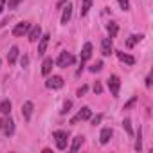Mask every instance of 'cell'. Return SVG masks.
<instances>
[{
	"instance_id": "1",
	"label": "cell",
	"mask_w": 153,
	"mask_h": 153,
	"mask_svg": "<svg viewBox=\"0 0 153 153\" xmlns=\"http://www.w3.org/2000/svg\"><path fill=\"white\" fill-rule=\"evenodd\" d=\"M0 130H2V133L6 137H9V135L15 133V123H13V119L9 115H6V117L0 119Z\"/></svg>"
},
{
	"instance_id": "2",
	"label": "cell",
	"mask_w": 153,
	"mask_h": 153,
	"mask_svg": "<svg viewBox=\"0 0 153 153\" xmlns=\"http://www.w3.org/2000/svg\"><path fill=\"white\" fill-rule=\"evenodd\" d=\"M52 137L56 139V148L58 149H65L67 148V140H68V133L63 131V130H56L52 133Z\"/></svg>"
},
{
	"instance_id": "3",
	"label": "cell",
	"mask_w": 153,
	"mask_h": 153,
	"mask_svg": "<svg viewBox=\"0 0 153 153\" xmlns=\"http://www.w3.org/2000/svg\"><path fill=\"white\" fill-rule=\"evenodd\" d=\"M90 117H92V110H90L88 106H83V108L78 112V115L70 119V124H78L79 121H88Z\"/></svg>"
},
{
	"instance_id": "4",
	"label": "cell",
	"mask_w": 153,
	"mask_h": 153,
	"mask_svg": "<svg viewBox=\"0 0 153 153\" xmlns=\"http://www.w3.org/2000/svg\"><path fill=\"white\" fill-rule=\"evenodd\" d=\"M72 61H74V56H72L70 52L63 51V52H59V56H58V59H56V65L61 67V68H65V67H68Z\"/></svg>"
},
{
	"instance_id": "5",
	"label": "cell",
	"mask_w": 153,
	"mask_h": 153,
	"mask_svg": "<svg viewBox=\"0 0 153 153\" xmlns=\"http://www.w3.org/2000/svg\"><path fill=\"white\" fill-rule=\"evenodd\" d=\"M108 88H110V92H112V96H114V97H117V96H119L121 79L117 78V76H110V78H108Z\"/></svg>"
},
{
	"instance_id": "6",
	"label": "cell",
	"mask_w": 153,
	"mask_h": 153,
	"mask_svg": "<svg viewBox=\"0 0 153 153\" xmlns=\"http://www.w3.org/2000/svg\"><path fill=\"white\" fill-rule=\"evenodd\" d=\"M29 29H31V24H29V22H22V24H16V25H15V29H13V36L20 38V36L27 34V33H29Z\"/></svg>"
},
{
	"instance_id": "7",
	"label": "cell",
	"mask_w": 153,
	"mask_h": 153,
	"mask_svg": "<svg viewBox=\"0 0 153 153\" xmlns=\"http://www.w3.org/2000/svg\"><path fill=\"white\" fill-rule=\"evenodd\" d=\"M47 88H52V90H58V88H61L63 87V78L61 76H52V78H49L47 79Z\"/></svg>"
},
{
	"instance_id": "8",
	"label": "cell",
	"mask_w": 153,
	"mask_h": 153,
	"mask_svg": "<svg viewBox=\"0 0 153 153\" xmlns=\"http://www.w3.org/2000/svg\"><path fill=\"white\" fill-rule=\"evenodd\" d=\"M40 36H42V27L40 25H34V27H31L29 29V33H27V38H29V42H38L40 40Z\"/></svg>"
},
{
	"instance_id": "9",
	"label": "cell",
	"mask_w": 153,
	"mask_h": 153,
	"mask_svg": "<svg viewBox=\"0 0 153 153\" xmlns=\"http://www.w3.org/2000/svg\"><path fill=\"white\" fill-rule=\"evenodd\" d=\"M33 110H34V105H33L31 101H25V103L22 105V115H24V119H25V121H29V119H31Z\"/></svg>"
},
{
	"instance_id": "10",
	"label": "cell",
	"mask_w": 153,
	"mask_h": 153,
	"mask_svg": "<svg viewBox=\"0 0 153 153\" xmlns=\"http://www.w3.org/2000/svg\"><path fill=\"white\" fill-rule=\"evenodd\" d=\"M101 54L103 56H110L112 54V38H103V42H101Z\"/></svg>"
},
{
	"instance_id": "11",
	"label": "cell",
	"mask_w": 153,
	"mask_h": 153,
	"mask_svg": "<svg viewBox=\"0 0 153 153\" xmlns=\"http://www.w3.org/2000/svg\"><path fill=\"white\" fill-rule=\"evenodd\" d=\"M49 34H43V36H40V43H38V54L42 56V54H45V51H47V45H49Z\"/></svg>"
},
{
	"instance_id": "12",
	"label": "cell",
	"mask_w": 153,
	"mask_h": 153,
	"mask_svg": "<svg viewBox=\"0 0 153 153\" xmlns=\"http://www.w3.org/2000/svg\"><path fill=\"white\" fill-rule=\"evenodd\" d=\"M112 135H114L112 128H103V130H101V135H99L101 144H108V142H110V139H112Z\"/></svg>"
},
{
	"instance_id": "13",
	"label": "cell",
	"mask_w": 153,
	"mask_h": 153,
	"mask_svg": "<svg viewBox=\"0 0 153 153\" xmlns=\"http://www.w3.org/2000/svg\"><path fill=\"white\" fill-rule=\"evenodd\" d=\"M90 56H92V43H90V42H87V43L83 45V51H81V61L90 59Z\"/></svg>"
},
{
	"instance_id": "14",
	"label": "cell",
	"mask_w": 153,
	"mask_h": 153,
	"mask_svg": "<svg viewBox=\"0 0 153 153\" xmlns=\"http://www.w3.org/2000/svg\"><path fill=\"white\" fill-rule=\"evenodd\" d=\"M52 65H54L52 58H45V59H43V65H42V74H43V76H49L51 70H52Z\"/></svg>"
},
{
	"instance_id": "15",
	"label": "cell",
	"mask_w": 153,
	"mask_h": 153,
	"mask_svg": "<svg viewBox=\"0 0 153 153\" xmlns=\"http://www.w3.org/2000/svg\"><path fill=\"white\" fill-rule=\"evenodd\" d=\"M11 108H13V105H11L9 99H4L2 103H0V114H2V115H9L11 114Z\"/></svg>"
},
{
	"instance_id": "16",
	"label": "cell",
	"mask_w": 153,
	"mask_h": 153,
	"mask_svg": "<svg viewBox=\"0 0 153 153\" xmlns=\"http://www.w3.org/2000/svg\"><path fill=\"white\" fill-rule=\"evenodd\" d=\"M117 58H119L123 63H126V65H133V63H135V58L130 56V54H126V52H117Z\"/></svg>"
},
{
	"instance_id": "17",
	"label": "cell",
	"mask_w": 153,
	"mask_h": 153,
	"mask_svg": "<svg viewBox=\"0 0 153 153\" xmlns=\"http://www.w3.org/2000/svg\"><path fill=\"white\" fill-rule=\"evenodd\" d=\"M72 6L70 4H67V7L63 9V15H61V24H67L68 20H70V16H72Z\"/></svg>"
},
{
	"instance_id": "18",
	"label": "cell",
	"mask_w": 153,
	"mask_h": 153,
	"mask_svg": "<svg viewBox=\"0 0 153 153\" xmlns=\"http://www.w3.org/2000/svg\"><path fill=\"white\" fill-rule=\"evenodd\" d=\"M18 47H11L9 49V52H7V61H9V65H13L15 61H16V58H18Z\"/></svg>"
},
{
	"instance_id": "19",
	"label": "cell",
	"mask_w": 153,
	"mask_h": 153,
	"mask_svg": "<svg viewBox=\"0 0 153 153\" xmlns=\"http://www.w3.org/2000/svg\"><path fill=\"white\" fill-rule=\"evenodd\" d=\"M81 144H83V137L81 135H78V137H74V140H72V146H70V151L72 153H76L79 148H81Z\"/></svg>"
},
{
	"instance_id": "20",
	"label": "cell",
	"mask_w": 153,
	"mask_h": 153,
	"mask_svg": "<svg viewBox=\"0 0 153 153\" xmlns=\"http://www.w3.org/2000/svg\"><path fill=\"white\" fill-rule=\"evenodd\" d=\"M106 29H108V34H110L108 38H115V36H117V31H119V27H117V24H115V22H110Z\"/></svg>"
},
{
	"instance_id": "21",
	"label": "cell",
	"mask_w": 153,
	"mask_h": 153,
	"mask_svg": "<svg viewBox=\"0 0 153 153\" xmlns=\"http://www.w3.org/2000/svg\"><path fill=\"white\" fill-rule=\"evenodd\" d=\"M92 2H94V0H83V4H81V16L88 15V11H90V6H92Z\"/></svg>"
},
{
	"instance_id": "22",
	"label": "cell",
	"mask_w": 153,
	"mask_h": 153,
	"mask_svg": "<svg viewBox=\"0 0 153 153\" xmlns=\"http://www.w3.org/2000/svg\"><path fill=\"white\" fill-rule=\"evenodd\" d=\"M142 40V34H133V36H130V40L126 42V47H133L137 42H140Z\"/></svg>"
},
{
	"instance_id": "23",
	"label": "cell",
	"mask_w": 153,
	"mask_h": 153,
	"mask_svg": "<svg viewBox=\"0 0 153 153\" xmlns=\"http://www.w3.org/2000/svg\"><path fill=\"white\" fill-rule=\"evenodd\" d=\"M123 128L126 130V133H128V135H131V133H133V130H131V123H130V119H124V121H123Z\"/></svg>"
},
{
	"instance_id": "24",
	"label": "cell",
	"mask_w": 153,
	"mask_h": 153,
	"mask_svg": "<svg viewBox=\"0 0 153 153\" xmlns=\"http://www.w3.org/2000/svg\"><path fill=\"white\" fill-rule=\"evenodd\" d=\"M103 68V61H96L92 67H90V72H99Z\"/></svg>"
},
{
	"instance_id": "25",
	"label": "cell",
	"mask_w": 153,
	"mask_h": 153,
	"mask_svg": "<svg viewBox=\"0 0 153 153\" xmlns=\"http://www.w3.org/2000/svg\"><path fill=\"white\" fill-rule=\"evenodd\" d=\"M101 121H103V115H101V114H99V115H96V117H90V123H92V126H97Z\"/></svg>"
},
{
	"instance_id": "26",
	"label": "cell",
	"mask_w": 153,
	"mask_h": 153,
	"mask_svg": "<svg viewBox=\"0 0 153 153\" xmlns=\"http://www.w3.org/2000/svg\"><path fill=\"white\" fill-rule=\"evenodd\" d=\"M142 135H140V130H139V135H137V142H135V149L137 151H140L142 149V139H140Z\"/></svg>"
},
{
	"instance_id": "27",
	"label": "cell",
	"mask_w": 153,
	"mask_h": 153,
	"mask_svg": "<svg viewBox=\"0 0 153 153\" xmlns=\"http://www.w3.org/2000/svg\"><path fill=\"white\" fill-rule=\"evenodd\" d=\"M135 103H137V97H131V99H130V101H128V103L124 105V110H128V108H131V106H133Z\"/></svg>"
},
{
	"instance_id": "28",
	"label": "cell",
	"mask_w": 153,
	"mask_h": 153,
	"mask_svg": "<svg viewBox=\"0 0 153 153\" xmlns=\"http://www.w3.org/2000/svg\"><path fill=\"white\" fill-rule=\"evenodd\" d=\"M70 106H72V101H65V105H63V110H61V114H67V112L70 110Z\"/></svg>"
},
{
	"instance_id": "29",
	"label": "cell",
	"mask_w": 153,
	"mask_h": 153,
	"mask_svg": "<svg viewBox=\"0 0 153 153\" xmlns=\"http://www.w3.org/2000/svg\"><path fill=\"white\" fill-rule=\"evenodd\" d=\"M119 4H121V7H123L124 11L130 9V2H128V0H119Z\"/></svg>"
},
{
	"instance_id": "30",
	"label": "cell",
	"mask_w": 153,
	"mask_h": 153,
	"mask_svg": "<svg viewBox=\"0 0 153 153\" xmlns=\"http://www.w3.org/2000/svg\"><path fill=\"white\" fill-rule=\"evenodd\" d=\"M94 92H96V94H101V92H103V87H101L99 81H96V85H94Z\"/></svg>"
},
{
	"instance_id": "31",
	"label": "cell",
	"mask_w": 153,
	"mask_h": 153,
	"mask_svg": "<svg viewBox=\"0 0 153 153\" xmlns=\"http://www.w3.org/2000/svg\"><path fill=\"white\" fill-rule=\"evenodd\" d=\"M87 90H88V87H87V85H83V87L78 90V96H79V97H83V96L87 94Z\"/></svg>"
},
{
	"instance_id": "32",
	"label": "cell",
	"mask_w": 153,
	"mask_h": 153,
	"mask_svg": "<svg viewBox=\"0 0 153 153\" xmlns=\"http://www.w3.org/2000/svg\"><path fill=\"white\" fill-rule=\"evenodd\" d=\"M20 2H22V0H9V9H15Z\"/></svg>"
},
{
	"instance_id": "33",
	"label": "cell",
	"mask_w": 153,
	"mask_h": 153,
	"mask_svg": "<svg viewBox=\"0 0 153 153\" xmlns=\"http://www.w3.org/2000/svg\"><path fill=\"white\" fill-rule=\"evenodd\" d=\"M20 63H22V67H25V65H27V63H29V58H27V56H24V58H22V61H20Z\"/></svg>"
},
{
	"instance_id": "34",
	"label": "cell",
	"mask_w": 153,
	"mask_h": 153,
	"mask_svg": "<svg viewBox=\"0 0 153 153\" xmlns=\"http://www.w3.org/2000/svg\"><path fill=\"white\" fill-rule=\"evenodd\" d=\"M4 7H6V0H0V13L4 11Z\"/></svg>"
},
{
	"instance_id": "35",
	"label": "cell",
	"mask_w": 153,
	"mask_h": 153,
	"mask_svg": "<svg viewBox=\"0 0 153 153\" xmlns=\"http://www.w3.org/2000/svg\"><path fill=\"white\" fill-rule=\"evenodd\" d=\"M146 87H151V74L146 78Z\"/></svg>"
},
{
	"instance_id": "36",
	"label": "cell",
	"mask_w": 153,
	"mask_h": 153,
	"mask_svg": "<svg viewBox=\"0 0 153 153\" xmlns=\"http://www.w3.org/2000/svg\"><path fill=\"white\" fill-rule=\"evenodd\" d=\"M61 2H63V0H61Z\"/></svg>"
},
{
	"instance_id": "37",
	"label": "cell",
	"mask_w": 153,
	"mask_h": 153,
	"mask_svg": "<svg viewBox=\"0 0 153 153\" xmlns=\"http://www.w3.org/2000/svg\"><path fill=\"white\" fill-rule=\"evenodd\" d=\"M0 63H2V61H0Z\"/></svg>"
}]
</instances>
